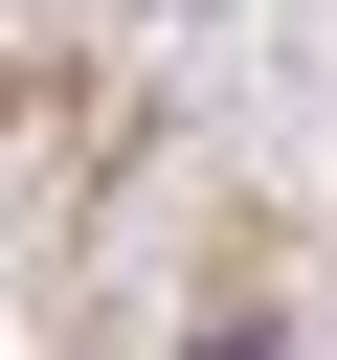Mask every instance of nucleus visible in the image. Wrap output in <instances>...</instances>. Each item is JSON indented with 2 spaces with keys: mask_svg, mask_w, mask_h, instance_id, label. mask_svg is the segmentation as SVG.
Masks as SVG:
<instances>
[{
  "mask_svg": "<svg viewBox=\"0 0 337 360\" xmlns=\"http://www.w3.org/2000/svg\"><path fill=\"white\" fill-rule=\"evenodd\" d=\"M180 360H315V338H292V315H202Z\"/></svg>",
  "mask_w": 337,
  "mask_h": 360,
  "instance_id": "obj_1",
  "label": "nucleus"
}]
</instances>
